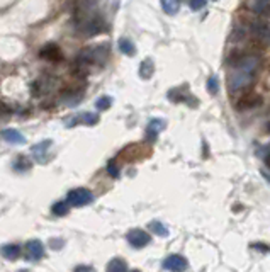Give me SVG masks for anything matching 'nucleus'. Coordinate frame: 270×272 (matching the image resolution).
<instances>
[{"instance_id":"nucleus-1","label":"nucleus","mask_w":270,"mask_h":272,"mask_svg":"<svg viewBox=\"0 0 270 272\" xmlns=\"http://www.w3.org/2000/svg\"><path fill=\"white\" fill-rule=\"evenodd\" d=\"M228 72V89L231 94H243L252 87L258 70L262 67V56L253 51H236L231 53L226 60Z\"/></svg>"},{"instance_id":"nucleus-2","label":"nucleus","mask_w":270,"mask_h":272,"mask_svg":"<svg viewBox=\"0 0 270 272\" xmlns=\"http://www.w3.org/2000/svg\"><path fill=\"white\" fill-rule=\"evenodd\" d=\"M75 24H77L78 31L84 36H95V34L102 33L104 27H106L104 17L90 9H85L84 12L77 10V14H75Z\"/></svg>"},{"instance_id":"nucleus-3","label":"nucleus","mask_w":270,"mask_h":272,"mask_svg":"<svg viewBox=\"0 0 270 272\" xmlns=\"http://www.w3.org/2000/svg\"><path fill=\"white\" fill-rule=\"evenodd\" d=\"M107 58H109V48H107L106 44H100V46H90L78 53L77 65L80 68H87V67H90V65L104 67Z\"/></svg>"},{"instance_id":"nucleus-4","label":"nucleus","mask_w":270,"mask_h":272,"mask_svg":"<svg viewBox=\"0 0 270 272\" xmlns=\"http://www.w3.org/2000/svg\"><path fill=\"white\" fill-rule=\"evenodd\" d=\"M67 201L70 206H75V208H82V206H87L93 201V194L89 191V189L78 187L73 189V191L68 192Z\"/></svg>"},{"instance_id":"nucleus-5","label":"nucleus","mask_w":270,"mask_h":272,"mask_svg":"<svg viewBox=\"0 0 270 272\" xmlns=\"http://www.w3.org/2000/svg\"><path fill=\"white\" fill-rule=\"evenodd\" d=\"M250 33L257 37L258 41H262L264 44L270 46V22L265 20H253L250 24Z\"/></svg>"},{"instance_id":"nucleus-6","label":"nucleus","mask_w":270,"mask_h":272,"mask_svg":"<svg viewBox=\"0 0 270 272\" xmlns=\"http://www.w3.org/2000/svg\"><path fill=\"white\" fill-rule=\"evenodd\" d=\"M126 238H127V242H129V245L134 247V249H143V247H146L148 243L151 242L150 233H146L144 230H140V228L131 230L126 235Z\"/></svg>"},{"instance_id":"nucleus-7","label":"nucleus","mask_w":270,"mask_h":272,"mask_svg":"<svg viewBox=\"0 0 270 272\" xmlns=\"http://www.w3.org/2000/svg\"><path fill=\"white\" fill-rule=\"evenodd\" d=\"M162 267H163L165 271L180 272V271H187V269H189V262H187L185 257L179 255V254H172V255H168L167 259L163 260Z\"/></svg>"},{"instance_id":"nucleus-8","label":"nucleus","mask_w":270,"mask_h":272,"mask_svg":"<svg viewBox=\"0 0 270 272\" xmlns=\"http://www.w3.org/2000/svg\"><path fill=\"white\" fill-rule=\"evenodd\" d=\"M260 104H262V97H260V95H257V94L240 95V99H238V101H234V108H236L238 111H247V109L258 108Z\"/></svg>"},{"instance_id":"nucleus-9","label":"nucleus","mask_w":270,"mask_h":272,"mask_svg":"<svg viewBox=\"0 0 270 272\" xmlns=\"http://www.w3.org/2000/svg\"><path fill=\"white\" fill-rule=\"evenodd\" d=\"M165 119H151L146 126V138L148 141H157L158 135L165 129Z\"/></svg>"},{"instance_id":"nucleus-10","label":"nucleus","mask_w":270,"mask_h":272,"mask_svg":"<svg viewBox=\"0 0 270 272\" xmlns=\"http://www.w3.org/2000/svg\"><path fill=\"white\" fill-rule=\"evenodd\" d=\"M50 146H51V140H46V141H41V143L34 145V146L31 148V155H33L34 160H36L37 163H44V162L48 160L46 153H48V148Z\"/></svg>"},{"instance_id":"nucleus-11","label":"nucleus","mask_w":270,"mask_h":272,"mask_svg":"<svg viewBox=\"0 0 270 272\" xmlns=\"http://www.w3.org/2000/svg\"><path fill=\"white\" fill-rule=\"evenodd\" d=\"M77 123H84L87 126H95L99 123V114H93V112H85L82 116H77V118H72L70 121H67V128H72V126H77Z\"/></svg>"},{"instance_id":"nucleus-12","label":"nucleus","mask_w":270,"mask_h":272,"mask_svg":"<svg viewBox=\"0 0 270 272\" xmlns=\"http://www.w3.org/2000/svg\"><path fill=\"white\" fill-rule=\"evenodd\" d=\"M26 247H27V254H29V259L34 260V262L44 255V245L39 240H31V242H27Z\"/></svg>"},{"instance_id":"nucleus-13","label":"nucleus","mask_w":270,"mask_h":272,"mask_svg":"<svg viewBox=\"0 0 270 272\" xmlns=\"http://www.w3.org/2000/svg\"><path fill=\"white\" fill-rule=\"evenodd\" d=\"M2 138L7 141V143H12V145H24L26 143V138H24V135L20 131H17V129H3Z\"/></svg>"},{"instance_id":"nucleus-14","label":"nucleus","mask_w":270,"mask_h":272,"mask_svg":"<svg viewBox=\"0 0 270 272\" xmlns=\"http://www.w3.org/2000/svg\"><path fill=\"white\" fill-rule=\"evenodd\" d=\"M0 254H2L7 260H16L17 257L20 255V247L16 245V243H7V245H2Z\"/></svg>"},{"instance_id":"nucleus-15","label":"nucleus","mask_w":270,"mask_h":272,"mask_svg":"<svg viewBox=\"0 0 270 272\" xmlns=\"http://www.w3.org/2000/svg\"><path fill=\"white\" fill-rule=\"evenodd\" d=\"M41 56L46 58V60L58 61V60H61V51H60V48H58L56 44H48V46L44 48L43 51H41Z\"/></svg>"},{"instance_id":"nucleus-16","label":"nucleus","mask_w":270,"mask_h":272,"mask_svg":"<svg viewBox=\"0 0 270 272\" xmlns=\"http://www.w3.org/2000/svg\"><path fill=\"white\" fill-rule=\"evenodd\" d=\"M155 73V63L151 58H146V60L143 61V63L140 65V77L144 78V80H148V78H151Z\"/></svg>"},{"instance_id":"nucleus-17","label":"nucleus","mask_w":270,"mask_h":272,"mask_svg":"<svg viewBox=\"0 0 270 272\" xmlns=\"http://www.w3.org/2000/svg\"><path fill=\"white\" fill-rule=\"evenodd\" d=\"M250 7L253 12L262 14V16L270 14V0H252Z\"/></svg>"},{"instance_id":"nucleus-18","label":"nucleus","mask_w":270,"mask_h":272,"mask_svg":"<svg viewBox=\"0 0 270 272\" xmlns=\"http://www.w3.org/2000/svg\"><path fill=\"white\" fill-rule=\"evenodd\" d=\"M117 46H119V51L123 54H126V56H133L134 53H136V48H134V43L131 39H127V37H121L119 43H117Z\"/></svg>"},{"instance_id":"nucleus-19","label":"nucleus","mask_w":270,"mask_h":272,"mask_svg":"<svg viewBox=\"0 0 270 272\" xmlns=\"http://www.w3.org/2000/svg\"><path fill=\"white\" fill-rule=\"evenodd\" d=\"M160 2H162V9L168 16H175L180 10V0H160Z\"/></svg>"},{"instance_id":"nucleus-20","label":"nucleus","mask_w":270,"mask_h":272,"mask_svg":"<svg viewBox=\"0 0 270 272\" xmlns=\"http://www.w3.org/2000/svg\"><path fill=\"white\" fill-rule=\"evenodd\" d=\"M148 228H150L151 233H155V235L158 236H168V228L163 225L162 221H158V219H155V221H151L150 225H148Z\"/></svg>"},{"instance_id":"nucleus-21","label":"nucleus","mask_w":270,"mask_h":272,"mask_svg":"<svg viewBox=\"0 0 270 272\" xmlns=\"http://www.w3.org/2000/svg\"><path fill=\"white\" fill-rule=\"evenodd\" d=\"M107 271H109V272H126L127 271L126 260L116 257V259H112L109 264H107Z\"/></svg>"},{"instance_id":"nucleus-22","label":"nucleus","mask_w":270,"mask_h":272,"mask_svg":"<svg viewBox=\"0 0 270 272\" xmlns=\"http://www.w3.org/2000/svg\"><path fill=\"white\" fill-rule=\"evenodd\" d=\"M207 92H209L211 95H216L217 92H219V82H217L216 75L207 78Z\"/></svg>"},{"instance_id":"nucleus-23","label":"nucleus","mask_w":270,"mask_h":272,"mask_svg":"<svg viewBox=\"0 0 270 272\" xmlns=\"http://www.w3.org/2000/svg\"><path fill=\"white\" fill-rule=\"evenodd\" d=\"M68 209H70L68 202H56V204H53L51 211H53V215H56V216H65L68 213Z\"/></svg>"},{"instance_id":"nucleus-24","label":"nucleus","mask_w":270,"mask_h":272,"mask_svg":"<svg viewBox=\"0 0 270 272\" xmlns=\"http://www.w3.org/2000/svg\"><path fill=\"white\" fill-rule=\"evenodd\" d=\"M110 104H112V101H110L109 95H102V97L95 102V108L99 109V111H107V109L110 108Z\"/></svg>"},{"instance_id":"nucleus-25","label":"nucleus","mask_w":270,"mask_h":272,"mask_svg":"<svg viewBox=\"0 0 270 272\" xmlns=\"http://www.w3.org/2000/svg\"><path fill=\"white\" fill-rule=\"evenodd\" d=\"M107 172H109L110 177H114V179L119 177V167H117V163L114 160H110L109 163H107Z\"/></svg>"},{"instance_id":"nucleus-26","label":"nucleus","mask_w":270,"mask_h":272,"mask_svg":"<svg viewBox=\"0 0 270 272\" xmlns=\"http://www.w3.org/2000/svg\"><path fill=\"white\" fill-rule=\"evenodd\" d=\"M189 5H190V9L197 12V10L204 9V5H206V0H189Z\"/></svg>"},{"instance_id":"nucleus-27","label":"nucleus","mask_w":270,"mask_h":272,"mask_svg":"<svg viewBox=\"0 0 270 272\" xmlns=\"http://www.w3.org/2000/svg\"><path fill=\"white\" fill-rule=\"evenodd\" d=\"M31 167V163L26 160V158H19V162H16V170H27Z\"/></svg>"},{"instance_id":"nucleus-28","label":"nucleus","mask_w":270,"mask_h":272,"mask_svg":"<svg viewBox=\"0 0 270 272\" xmlns=\"http://www.w3.org/2000/svg\"><path fill=\"white\" fill-rule=\"evenodd\" d=\"M252 247H253V249H258V250H264V252H267V247H265V245H262V243H255V245H252Z\"/></svg>"},{"instance_id":"nucleus-29","label":"nucleus","mask_w":270,"mask_h":272,"mask_svg":"<svg viewBox=\"0 0 270 272\" xmlns=\"http://www.w3.org/2000/svg\"><path fill=\"white\" fill-rule=\"evenodd\" d=\"M77 271H92V267L90 266H78Z\"/></svg>"},{"instance_id":"nucleus-30","label":"nucleus","mask_w":270,"mask_h":272,"mask_svg":"<svg viewBox=\"0 0 270 272\" xmlns=\"http://www.w3.org/2000/svg\"><path fill=\"white\" fill-rule=\"evenodd\" d=\"M265 165H267V167L270 168V153L267 155V157H265Z\"/></svg>"},{"instance_id":"nucleus-31","label":"nucleus","mask_w":270,"mask_h":272,"mask_svg":"<svg viewBox=\"0 0 270 272\" xmlns=\"http://www.w3.org/2000/svg\"><path fill=\"white\" fill-rule=\"evenodd\" d=\"M214 2H216V0H214Z\"/></svg>"}]
</instances>
